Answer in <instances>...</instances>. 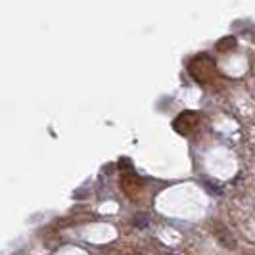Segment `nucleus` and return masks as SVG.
I'll return each mask as SVG.
<instances>
[]
</instances>
